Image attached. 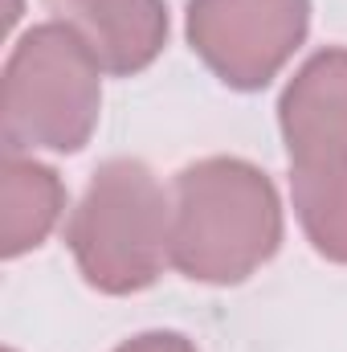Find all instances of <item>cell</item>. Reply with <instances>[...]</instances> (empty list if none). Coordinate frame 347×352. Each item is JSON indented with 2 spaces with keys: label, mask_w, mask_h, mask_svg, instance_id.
Masks as SVG:
<instances>
[{
  "label": "cell",
  "mask_w": 347,
  "mask_h": 352,
  "mask_svg": "<svg viewBox=\"0 0 347 352\" xmlns=\"http://www.w3.org/2000/svg\"><path fill=\"white\" fill-rule=\"evenodd\" d=\"M45 8L86 41L102 74L115 78L147 70L168 41L164 0H45Z\"/></svg>",
  "instance_id": "8992f818"
},
{
  "label": "cell",
  "mask_w": 347,
  "mask_h": 352,
  "mask_svg": "<svg viewBox=\"0 0 347 352\" xmlns=\"http://www.w3.org/2000/svg\"><path fill=\"white\" fill-rule=\"evenodd\" d=\"M66 213V184L49 164L4 152L0 168V254L21 258L37 250Z\"/></svg>",
  "instance_id": "52a82bcc"
},
{
  "label": "cell",
  "mask_w": 347,
  "mask_h": 352,
  "mask_svg": "<svg viewBox=\"0 0 347 352\" xmlns=\"http://www.w3.org/2000/svg\"><path fill=\"white\" fill-rule=\"evenodd\" d=\"M278 127L290 164L347 160V50L331 45L307 58L278 98Z\"/></svg>",
  "instance_id": "5b68a950"
},
{
  "label": "cell",
  "mask_w": 347,
  "mask_h": 352,
  "mask_svg": "<svg viewBox=\"0 0 347 352\" xmlns=\"http://www.w3.org/2000/svg\"><path fill=\"white\" fill-rule=\"evenodd\" d=\"M168 258L192 283L233 287L282 246V205L274 180L237 156H208L172 180Z\"/></svg>",
  "instance_id": "6da1fadb"
},
{
  "label": "cell",
  "mask_w": 347,
  "mask_h": 352,
  "mask_svg": "<svg viewBox=\"0 0 347 352\" xmlns=\"http://www.w3.org/2000/svg\"><path fill=\"white\" fill-rule=\"evenodd\" d=\"M290 197L307 242L327 263H347V160L290 164Z\"/></svg>",
  "instance_id": "ba28073f"
},
{
  "label": "cell",
  "mask_w": 347,
  "mask_h": 352,
  "mask_svg": "<svg viewBox=\"0 0 347 352\" xmlns=\"http://www.w3.org/2000/svg\"><path fill=\"white\" fill-rule=\"evenodd\" d=\"M115 352H196L188 336L180 332H143V336H131L123 340Z\"/></svg>",
  "instance_id": "9c48e42d"
},
{
  "label": "cell",
  "mask_w": 347,
  "mask_h": 352,
  "mask_svg": "<svg viewBox=\"0 0 347 352\" xmlns=\"http://www.w3.org/2000/svg\"><path fill=\"white\" fill-rule=\"evenodd\" d=\"M172 197L143 160H106L90 176L82 201L66 221L74 263L94 291L135 295L147 291L168 258Z\"/></svg>",
  "instance_id": "7a4b0ae2"
},
{
  "label": "cell",
  "mask_w": 347,
  "mask_h": 352,
  "mask_svg": "<svg viewBox=\"0 0 347 352\" xmlns=\"http://www.w3.org/2000/svg\"><path fill=\"white\" fill-rule=\"evenodd\" d=\"M102 111V66L62 21L33 25L8 54L0 131L8 152H82Z\"/></svg>",
  "instance_id": "3957f363"
},
{
  "label": "cell",
  "mask_w": 347,
  "mask_h": 352,
  "mask_svg": "<svg viewBox=\"0 0 347 352\" xmlns=\"http://www.w3.org/2000/svg\"><path fill=\"white\" fill-rule=\"evenodd\" d=\"M311 29V0H188V45L229 90L270 87Z\"/></svg>",
  "instance_id": "277c9868"
}]
</instances>
